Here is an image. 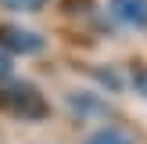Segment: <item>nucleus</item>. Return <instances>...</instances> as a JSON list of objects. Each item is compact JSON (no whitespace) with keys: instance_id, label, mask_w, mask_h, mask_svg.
<instances>
[{"instance_id":"423d86ee","label":"nucleus","mask_w":147,"mask_h":144,"mask_svg":"<svg viewBox=\"0 0 147 144\" xmlns=\"http://www.w3.org/2000/svg\"><path fill=\"white\" fill-rule=\"evenodd\" d=\"M7 76H11V54L0 50V79H7Z\"/></svg>"},{"instance_id":"20e7f679","label":"nucleus","mask_w":147,"mask_h":144,"mask_svg":"<svg viewBox=\"0 0 147 144\" xmlns=\"http://www.w3.org/2000/svg\"><path fill=\"white\" fill-rule=\"evenodd\" d=\"M86 144H133V133L122 126H100L97 133H90Z\"/></svg>"},{"instance_id":"39448f33","label":"nucleus","mask_w":147,"mask_h":144,"mask_svg":"<svg viewBox=\"0 0 147 144\" xmlns=\"http://www.w3.org/2000/svg\"><path fill=\"white\" fill-rule=\"evenodd\" d=\"M4 4L11 7V11H40L47 0H4Z\"/></svg>"},{"instance_id":"f257e3e1","label":"nucleus","mask_w":147,"mask_h":144,"mask_svg":"<svg viewBox=\"0 0 147 144\" xmlns=\"http://www.w3.org/2000/svg\"><path fill=\"white\" fill-rule=\"evenodd\" d=\"M0 108H7V112H14V115H29V119H40V115L47 112L43 97L29 83H4L0 86Z\"/></svg>"},{"instance_id":"f03ea898","label":"nucleus","mask_w":147,"mask_h":144,"mask_svg":"<svg viewBox=\"0 0 147 144\" xmlns=\"http://www.w3.org/2000/svg\"><path fill=\"white\" fill-rule=\"evenodd\" d=\"M0 50H11V54H36L43 50V36L29 33V29H18V25H4L0 29Z\"/></svg>"},{"instance_id":"7ed1b4c3","label":"nucleus","mask_w":147,"mask_h":144,"mask_svg":"<svg viewBox=\"0 0 147 144\" xmlns=\"http://www.w3.org/2000/svg\"><path fill=\"white\" fill-rule=\"evenodd\" d=\"M111 14L129 29H147V0H111Z\"/></svg>"}]
</instances>
